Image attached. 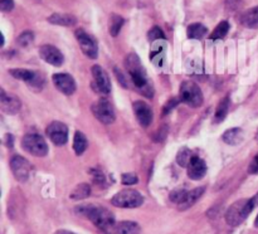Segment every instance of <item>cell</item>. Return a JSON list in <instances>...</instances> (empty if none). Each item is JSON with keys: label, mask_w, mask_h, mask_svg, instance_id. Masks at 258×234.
Listing matches in <instances>:
<instances>
[{"label": "cell", "mask_w": 258, "mask_h": 234, "mask_svg": "<svg viewBox=\"0 0 258 234\" xmlns=\"http://www.w3.org/2000/svg\"><path fill=\"white\" fill-rule=\"evenodd\" d=\"M76 211L81 214V215H85L87 219H90L102 231L110 230L115 225V216H113V214L107 208H103V206L86 204V205L77 206Z\"/></svg>", "instance_id": "6da1fadb"}, {"label": "cell", "mask_w": 258, "mask_h": 234, "mask_svg": "<svg viewBox=\"0 0 258 234\" xmlns=\"http://www.w3.org/2000/svg\"><path fill=\"white\" fill-rule=\"evenodd\" d=\"M125 67L130 74L133 83L138 88H140L144 95L148 98H153V90L146 80V72L143 67L140 58L135 53H130L125 59Z\"/></svg>", "instance_id": "7a4b0ae2"}, {"label": "cell", "mask_w": 258, "mask_h": 234, "mask_svg": "<svg viewBox=\"0 0 258 234\" xmlns=\"http://www.w3.org/2000/svg\"><path fill=\"white\" fill-rule=\"evenodd\" d=\"M254 203L252 199H241L232 204L226 213V221L228 225L237 226L244 221V219L249 215L254 208Z\"/></svg>", "instance_id": "3957f363"}, {"label": "cell", "mask_w": 258, "mask_h": 234, "mask_svg": "<svg viewBox=\"0 0 258 234\" xmlns=\"http://www.w3.org/2000/svg\"><path fill=\"white\" fill-rule=\"evenodd\" d=\"M143 203L144 196L134 189H123V190L115 194L113 198L111 199V204L113 206H117V208H139V206L143 205Z\"/></svg>", "instance_id": "277c9868"}, {"label": "cell", "mask_w": 258, "mask_h": 234, "mask_svg": "<svg viewBox=\"0 0 258 234\" xmlns=\"http://www.w3.org/2000/svg\"><path fill=\"white\" fill-rule=\"evenodd\" d=\"M180 101L194 108L202 106L203 93L199 86L191 81H184L180 86Z\"/></svg>", "instance_id": "5b68a950"}, {"label": "cell", "mask_w": 258, "mask_h": 234, "mask_svg": "<svg viewBox=\"0 0 258 234\" xmlns=\"http://www.w3.org/2000/svg\"><path fill=\"white\" fill-rule=\"evenodd\" d=\"M10 74L14 78L20 81H24L28 87L34 91H40L44 87V75L39 72H34L30 69H24V68H15V69L9 70Z\"/></svg>", "instance_id": "8992f818"}, {"label": "cell", "mask_w": 258, "mask_h": 234, "mask_svg": "<svg viewBox=\"0 0 258 234\" xmlns=\"http://www.w3.org/2000/svg\"><path fill=\"white\" fill-rule=\"evenodd\" d=\"M22 146L30 155L43 158L48 153V145L44 138L38 133H28L23 137Z\"/></svg>", "instance_id": "52a82bcc"}, {"label": "cell", "mask_w": 258, "mask_h": 234, "mask_svg": "<svg viewBox=\"0 0 258 234\" xmlns=\"http://www.w3.org/2000/svg\"><path fill=\"white\" fill-rule=\"evenodd\" d=\"M92 113L103 125H111L116 120V113L113 106L106 98H100L92 105Z\"/></svg>", "instance_id": "ba28073f"}, {"label": "cell", "mask_w": 258, "mask_h": 234, "mask_svg": "<svg viewBox=\"0 0 258 234\" xmlns=\"http://www.w3.org/2000/svg\"><path fill=\"white\" fill-rule=\"evenodd\" d=\"M75 35L78 44H80V48L82 49V52L85 53L88 58H91V59H96L98 55V47L95 38H93L92 35L88 34L87 32H85L83 29L76 30Z\"/></svg>", "instance_id": "9c48e42d"}, {"label": "cell", "mask_w": 258, "mask_h": 234, "mask_svg": "<svg viewBox=\"0 0 258 234\" xmlns=\"http://www.w3.org/2000/svg\"><path fill=\"white\" fill-rule=\"evenodd\" d=\"M93 81L91 83L93 90L101 95L107 96L111 92V81L106 70L101 65H93L92 67Z\"/></svg>", "instance_id": "30bf717a"}, {"label": "cell", "mask_w": 258, "mask_h": 234, "mask_svg": "<svg viewBox=\"0 0 258 234\" xmlns=\"http://www.w3.org/2000/svg\"><path fill=\"white\" fill-rule=\"evenodd\" d=\"M45 133L49 137L54 145L62 146L67 142L68 140V127L66 123L59 122V121H53L48 125Z\"/></svg>", "instance_id": "8fae6325"}, {"label": "cell", "mask_w": 258, "mask_h": 234, "mask_svg": "<svg viewBox=\"0 0 258 234\" xmlns=\"http://www.w3.org/2000/svg\"><path fill=\"white\" fill-rule=\"evenodd\" d=\"M10 169H12L15 179L18 181H20V183H24V181H27L29 179L32 165L23 156L14 155L12 158V160H10Z\"/></svg>", "instance_id": "7c38bea8"}, {"label": "cell", "mask_w": 258, "mask_h": 234, "mask_svg": "<svg viewBox=\"0 0 258 234\" xmlns=\"http://www.w3.org/2000/svg\"><path fill=\"white\" fill-rule=\"evenodd\" d=\"M52 81L53 85L55 86V88H57L59 92L64 93V95L67 96L73 95L76 91V87H77L75 78L71 74H68V73H55V74L53 75Z\"/></svg>", "instance_id": "4fadbf2b"}, {"label": "cell", "mask_w": 258, "mask_h": 234, "mask_svg": "<svg viewBox=\"0 0 258 234\" xmlns=\"http://www.w3.org/2000/svg\"><path fill=\"white\" fill-rule=\"evenodd\" d=\"M39 57L44 62L49 63L54 67H59L64 62V57H63L62 52L57 47L50 44H44L39 48Z\"/></svg>", "instance_id": "5bb4252c"}, {"label": "cell", "mask_w": 258, "mask_h": 234, "mask_svg": "<svg viewBox=\"0 0 258 234\" xmlns=\"http://www.w3.org/2000/svg\"><path fill=\"white\" fill-rule=\"evenodd\" d=\"M134 113H135L136 118H138L139 123L144 127H148L153 122V110L150 106L144 101H135L134 102Z\"/></svg>", "instance_id": "9a60e30c"}, {"label": "cell", "mask_w": 258, "mask_h": 234, "mask_svg": "<svg viewBox=\"0 0 258 234\" xmlns=\"http://www.w3.org/2000/svg\"><path fill=\"white\" fill-rule=\"evenodd\" d=\"M0 107L4 112L10 113V115H15V113L19 112L20 107H22V103H20L19 98L14 95H8L5 93V91L0 90Z\"/></svg>", "instance_id": "2e32d148"}, {"label": "cell", "mask_w": 258, "mask_h": 234, "mask_svg": "<svg viewBox=\"0 0 258 234\" xmlns=\"http://www.w3.org/2000/svg\"><path fill=\"white\" fill-rule=\"evenodd\" d=\"M207 174V164L203 159L193 156L188 166V176L191 180H201Z\"/></svg>", "instance_id": "e0dca14e"}, {"label": "cell", "mask_w": 258, "mask_h": 234, "mask_svg": "<svg viewBox=\"0 0 258 234\" xmlns=\"http://www.w3.org/2000/svg\"><path fill=\"white\" fill-rule=\"evenodd\" d=\"M204 191H206V188H204V186L196 188V189H193V190L188 191L185 195V198H184V200L179 204V209H180V210H186V209H189L190 206H193L194 204H196L197 201L202 198V195L204 194Z\"/></svg>", "instance_id": "ac0fdd59"}, {"label": "cell", "mask_w": 258, "mask_h": 234, "mask_svg": "<svg viewBox=\"0 0 258 234\" xmlns=\"http://www.w3.org/2000/svg\"><path fill=\"white\" fill-rule=\"evenodd\" d=\"M48 22L54 25H62V27H72L77 23V18L75 15L64 14V13H54L48 17Z\"/></svg>", "instance_id": "d6986e66"}, {"label": "cell", "mask_w": 258, "mask_h": 234, "mask_svg": "<svg viewBox=\"0 0 258 234\" xmlns=\"http://www.w3.org/2000/svg\"><path fill=\"white\" fill-rule=\"evenodd\" d=\"M241 24L249 29H258V7L251 8L242 14Z\"/></svg>", "instance_id": "ffe728a7"}, {"label": "cell", "mask_w": 258, "mask_h": 234, "mask_svg": "<svg viewBox=\"0 0 258 234\" xmlns=\"http://www.w3.org/2000/svg\"><path fill=\"white\" fill-rule=\"evenodd\" d=\"M115 230L117 234H140L141 228L138 223L130 220L120 221L116 224Z\"/></svg>", "instance_id": "44dd1931"}, {"label": "cell", "mask_w": 258, "mask_h": 234, "mask_svg": "<svg viewBox=\"0 0 258 234\" xmlns=\"http://www.w3.org/2000/svg\"><path fill=\"white\" fill-rule=\"evenodd\" d=\"M222 138H223L224 142L228 143V145H238L242 141V138H243V131L239 127L229 128V130H227L226 132L223 133Z\"/></svg>", "instance_id": "7402d4cb"}, {"label": "cell", "mask_w": 258, "mask_h": 234, "mask_svg": "<svg viewBox=\"0 0 258 234\" xmlns=\"http://www.w3.org/2000/svg\"><path fill=\"white\" fill-rule=\"evenodd\" d=\"M91 195V186L90 184L82 183L78 184L70 194V198L72 200H83V199H87Z\"/></svg>", "instance_id": "603a6c76"}, {"label": "cell", "mask_w": 258, "mask_h": 234, "mask_svg": "<svg viewBox=\"0 0 258 234\" xmlns=\"http://www.w3.org/2000/svg\"><path fill=\"white\" fill-rule=\"evenodd\" d=\"M88 146V141L86 138L85 133L81 132V131H77L75 133V138H73V150H75L76 155H82L86 151Z\"/></svg>", "instance_id": "cb8c5ba5"}, {"label": "cell", "mask_w": 258, "mask_h": 234, "mask_svg": "<svg viewBox=\"0 0 258 234\" xmlns=\"http://www.w3.org/2000/svg\"><path fill=\"white\" fill-rule=\"evenodd\" d=\"M229 105H231L229 96H226V97L219 102L218 107H217L216 115H214V122L219 123L226 118L227 113H228V110H229Z\"/></svg>", "instance_id": "d4e9b609"}, {"label": "cell", "mask_w": 258, "mask_h": 234, "mask_svg": "<svg viewBox=\"0 0 258 234\" xmlns=\"http://www.w3.org/2000/svg\"><path fill=\"white\" fill-rule=\"evenodd\" d=\"M207 33H208V29L203 24H201V23L190 24L188 29H186V34H188V38H190V39H202Z\"/></svg>", "instance_id": "484cf974"}, {"label": "cell", "mask_w": 258, "mask_h": 234, "mask_svg": "<svg viewBox=\"0 0 258 234\" xmlns=\"http://www.w3.org/2000/svg\"><path fill=\"white\" fill-rule=\"evenodd\" d=\"M123 23V18L118 14H112L110 18V24H108V30H110V34L112 37H117L118 33H120L121 28H122Z\"/></svg>", "instance_id": "4316f807"}, {"label": "cell", "mask_w": 258, "mask_h": 234, "mask_svg": "<svg viewBox=\"0 0 258 234\" xmlns=\"http://www.w3.org/2000/svg\"><path fill=\"white\" fill-rule=\"evenodd\" d=\"M228 32H229V23L226 22V20H223V22L219 23V24L216 27V29L213 30V33H212L211 35V39L213 40L223 39Z\"/></svg>", "instance_id": "83f0119b"}, {"label": "cell", "mask_w": 258, "mask_h": 234, "mask_svg": "<svg viewBox=\"0 0 258 234\" xmlns=\"http://www.w3.org/2000/svg\"><path fill=\"white\" fill-rule=\"evenodd\" d=\"M191 159H193V155H191V151L189 148L183 147L176 155V163L179 164L183 168H188L189 164H190Z\"/></svg>", "instance_id": "f1b7e54d"}, {"label": "cell", "mask_w": 258, "mask_h": 234, "mask_svg": "<svg viewBox=\"0 0 258 234\" xmlns=\"http://www.w3.org/2000/svg\"><path fill=\"white\" fill-rule=\"evenodd\" d=\"M33 40H34V34L30 30H25L17 38V43L20 47H28V45L32 44Z\"/></svg>", "instance_id": "f546056e"}, {"label": "cell", "mask_w": 258, "mask_h": 234, "mask_svg": "<svg viewBox=\"0 0 258 234\" xmlns=\"http://www.w3.org/2000/svg\"><path fill=\"white\" fill-rule=\"evenodd\" d=\"M186 193H188V191H186L184 188H178V189H175V190L171 191L170 195H169V198H170V200L173 201V203L178 204L179 205V204L184 200Z\"/></svg>", "instance_id": "4dcf8cb0"}, {"label": "cell", "mask_w": 258, "mask_h": 234, "mask_svg": "<svg viewBox=\"0 0 258 234\" xmlns=\"http://www.w3.org/2000/svg\"><path fill=\"white\" fill-rule=\"evenodd\" d=\"M148 38L150 42H155V40L165 39V35H164V32L160 29V28L154 27L153 29H150V32H149Z\"/></svg>", "instance_id": "1f68e13d"}, {"label": "cell", "mask_w": 258, "mask_h": 234, "mask_svg": "<svg viewBox=\"0 0 258 234\" xmlns=\"http://www.w3.org/2000/svg\"><path fill=\"white\" fill-rule=\"evenodd\" d=\"M90 174L92 175L93 181H95L96 184H98V185H105L106 178H105V175H103V173L100 170V169H91Z\"/></svg>", "instance_id": "d6a6232c"}, {"label": "cell", "mask_w": 258, "mask_h": 234, "mask_svg": "<svg viewBox=\"0 0 258 234\" xmlns=\"http://www.w3.org/2000/svg\"><path fill=\"white\" fill-rule=\"evenodd\" d=\"M138 181V176L134 173H126L121 176V183H122L123 185H135Z\"/></svg>", "instance_id": "836d02e7"}, {"label": "cell", "mask_w": 258, "mask_h": 234, "mask_svg": "<svg viewBox=\"0 0 258 234\" xmlns=\"http://www.w3.org/2000/svg\"><path fill=\"white\" fill-rule=\"evenodd\" d=\"M14 8V0H0V10L2 12H10Z\"/></svg>", "instance_id": "e575fe53"}, {"label": "cell", "mask_w": 258, "mask_h": 234, "mask_svg": "<svg viewBox=\"0 0 258 234\" xmlns=\"http://www.w3.org/2000/svg\"><path fill=\"white\" fill-rule=\"evenodd\" d=\"M241 0H226V9L227 12H234L238 8Z\"/></svg>", "instance_id": "d590c367"}, {"label": "cell", "mask_w": 258, "mask_h": 234, "mask_svg": "<svg viewBox=\"0 0 258 234\" xmlns=\"http://www.w3.org/2000/svg\"><path fill=\"white\" fill-rule=\"evenodd\" d=\"M178 103H179V100H176V98H171V100L169 101L165 106H164V115H166V113L170 112V111L173 110L176 105H178Z\"/></svg>", "instance_id": "8d00e7d4"}, {"label": "cell", "mask_w": 258, "mask_h": 234, "mask_svg": "<svg viewBox=\"0 0 258 234\" xmlns=\"http://www.w3.org/2000/svg\"><path fill=\"white\" fill-rule=\"evenodd\" d=\"M248 173L249 174H258V153L254 156V159L251 161V164H249Z\"/></svg>", "instance_id": "74e56055"}, {"label": "cell", "mask_w": 258, "mask_h": 234, "mask_svg": "<svg viewBox=\"0 0 258 234\" xmlns=\"http://www.w3.org/2000/svg\"><path fill=\"white\" fill-rule=\"evenodd\" d=\"M115 74H116V77H117L118 82H120L121 85L123 86V87L127 88L128 87V86H127V81L125 80V75H123L122 73H121L120 70H118V68H115Z\"/></svg>", "instance_id": "f35d334b"}, {"label": "cell", "mask_w": 258, "mask_h": 234, "mask_svg": "<svg viewBox=\"0 0 258 234\" xmlns=\"http://www.w3.org/2000/svg\"><path fill=\"white\" fill-rule=\"evenodd\" d=\"M166 132H168V127H166V125H164L163 127H161L160 130H159L158 135H156V136H158V137L154 138V140H155V141H163L164 138H165Z\"/></svg>", "instance_id": "ab89813d"}, {"label": "cell", "mask_w": 258, "mask_h": 234, "mask_svg": "<svg viewBox=\"0 0 258 234\" xmlns=\"http://www.w3.org/2000/svg\"><path fill=\"white\" fill-rule=\"evenodd\" d=\"M54 234H76V233H72V231H70V230H64V229H62V230L55 231Z\"/></svg>", "instance_id": "60d3db41"}, {"label": "cell", "mask_w": 258, "mask_h": 234, "mask_svg": "<svg viewBox=\"0 0 258 234\" xmlns=\"http://www.w3.org/2000/svg\"><path fill=\"white\" fill-rule=\"evenodd\" d=\"M252 200H253L254 205H258V193L256 194V195L253 196V198H252Z\"/></svg>", "instance_id": "b9f144b4"}, {"label": "cell", "mask_w": 258, "mask_h": 234, "mask_svg": "<svg viewBox=\"0 0 258 234\" xmlns=\"http://www.w3.org/2000/svg\"><path fill=\"white\" fill-rule=\"evenodd\" d=\"M254 226H257V228H258V215H257L256 220H254Z\"/></svg>", "instance_id": "7bdbcfd3"}, {"label": "cell", "mask_w": 258, "mask_h": 234, "mask_svg": "<svg viewBox=\"0 0 258 234\" xmlns=\"http://www.w3.org/2000/svg\"><path fill=\"white\" fill-rule=\"evenodd\" d=\"M110 230H111V229H110ZM110 230H105V231H103V234H112Z\"/></svg>", "instance_id": "ee69618b"}]
</instances>
